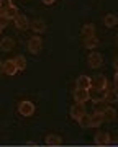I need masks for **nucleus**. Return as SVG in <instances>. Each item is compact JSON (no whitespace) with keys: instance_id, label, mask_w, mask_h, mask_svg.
I'll return each instance as SVG.
<instances>
[{"instance_id":"f257e3e1","label":"nucleus","mask_w":118,"mask_h":147,"mask_svg":"<svg viewBox=\"0 0 118 147\" xmlns=\"http://www.w3.org/2000/svg\"><path fill=\"white\" fill-rule=\"evenodd\" d=\"M18 113L22 116H25V118H28V116H31L33 113H35V103L30 100H23L18 103Z\"/></svg>"},{"instance_id":"f03ea898","label":"nucleus","mask_w":118,"mask_h":147,"mask_svg":"<svg viewBox=\"0 0 118 147\" xmlns=\"http://www.w3.org/2000/svg\"><path fill=\"white\" fill-rule=\"evenodd\" d=\"M41 49H43V39H41V36L35 34L33 38H30V41H28V51L31 54H38Z\"/></svg>"},{"instance_id":"7ed1b4c3","label":"nucleus","mask_w":118,"mask_h":147,"mask_svg":"<svg viewBox=\"0 0 118 147\" xmlns=\"http://www.w3.org/2000/svg\"><path fill=\"white\" fill-rule=\"evenodd\" d=\"M87 64H89V67H92V69H98V67L103 64L102 54H100V53H95V51H92V53L87 56Z\"/></svg>"},{"instance_id":"20e7f679","label":"nucleus","mask_w":118,"mask_h":147,"mask_svg":"<svg viewBox=\"0 0 118 147\" xmlns=\"http://www.w3.org/2000/svg\"><path fill=\"white\" fill-rule=\"evenodd\" d=\"M85 115V106L81 105V103H74V105L71 106V118L74 121H81V118Z\"/></svg>"},{"instance_id":"39448f33","label":"nucleus","mask_w":118,"mask_h":147,"mask_svg":"<svg viewBox=\"0 0 118 147\" xmlns=\"http://www.w3.org/2000/svg\"><path fill=\"white\" fill-rule=\"evenodd\" d=\"M108 87V82H107V77L98 74L92 79V88H97V90H107Z\"/></svg>"},{"instance_id":"423d86ee","label":"nucleus","mask_w":118,"mask_h":147,"mask_svg":"<svg viewBox=\"0 0 118 147\" xmlns=\"http://www.w3.org/2000/svg\"><path fill=\"white\" fill-rule=\"evenodd\" d=\"M105 103H117L118 101V90L117 87H112L108 85L107 90H105V98H103Z\"/></svg>"},{"instance_id":"0eeeda50","label":"nucleus","mask_w":118,"mask_h":147,"mask_svg":"<svg viewBox=\"0 0 118 147\" xmlns=\"http://www.w3.org/2000/svg\"><path fill=\"white\" fill-rule=\"evenodd\" d=\"M74 101L75 103H81V105H84L85 101H89V90L77 88V87H75V90H74Z\"/></svg>"},{"instance_id":"6e6552de","label":"nucleus","mask_w":118,"mask_h":147,"mask_svg":"<svg viewBox=\"0 0 118 147\" xmlns=\"http://www.w3.org/2000/svg\"><path fill=\"white\" fill-rule=\"evenodd\" d=\"M105 98V90H97V88H89V100H92L94 103H100Z\"/></svg>"},{"instance_id":"1a4fd4ad","label":"nucleus","mask_w":118,"mask_h":147,"mask_svg":"<svg viewBox=\"0 0 118 147\" xmlns=\"http://www.w3.org/2000/svg\"><path fill=\"white\" fill-rule=\"evenodd\" d=\"M110 141H112V137H110V134L108 132H97L95 134V139H94V142H95V146H108L110 144Z\"/></svg>"},{"instance_id":"9d476101","label":"nucleus","mask_w":118,"mask_h":147,"mask_svg":"<svg viewBox=\"0 0 118 147\" xmlns=\"http://www.w3.org/2000/svg\"><path fill=\"white\" fill-rule=\"evenodd\" d=\"M2 72L5 74V75H10V77H13L16 72H18V69H16L15 62H13V59H8V61H5L3 62V70Z\"/></svg>"},{"instance_id":"9b49d317","label":"nucleus","mask_w":118,"mask_h":147,"mask_svg":"<svg viewBox=\"0 0 118 147\" xmlns=\"http://www.w3.org/2000/svg\"><path fill=\"white\" fill-rule=\"evenodd\" d=\"M90 87H92V79L89 75H79V77H77V88L89 90Z\"/></svg>"},{"instance_id":"f8f14e48","label":"nucleus","mask_w":118,"mask_h":147,"mask_svg":"<svg viewBox=\"0 0 118 147\" xmlns=\"http://www.w3.org/2000/svg\"><path fill=\"white\" fill-rule=\"evenodd\" d=\"M15 47V39L10 36H5L2 38V41H0V49L2 51H12Z\"/></svg>"},{"instance_id":"ddd939ff","label":"nucleus","mask_w":118,"mask_h":147,"mask_svg":"<svg viewBox=\"0 0 118 147\" xmlns=\"http://www.w3.org/2000/svg\"><path fill=\"white\" fill-rule=\"evenodd\" d=\"M13 23H15V26L18 28V30H26V28L30 26L28 18H26V16H23V15H16L15 20H13Z\"/></svg>"},{"instance_id":"4468645a","label":"nucleus","mask_w":118,"mask_h":147,"mask_svg":"<svg viewBox=\"0 0 118 147\" xmlns=\"http://www.w3.org/2000/svg\"><path fill=\"white\" fill-rule=\"evenodd\" d=\"M30 28H31L33 31L36 33L38 36H39L41 33L46 31V25H44V21H41V20H35V21H31V23H30Z\"/></svg>"},{"instance_id":"2eb2a0df","label":"nucleus","mask_w":118,"mask_h":147,"mask_svg":"<svg viewBox=\"0 0 118 147\" xmlns=\"http://www.w3.org/2000/svg\"><path fill=\"white\" fill-rule=\"evenodd\" d=\"M61 144H62V139L58 134H48V137H46V146L48 147H59Z\"/></svg>"},{"instance_id":"dca6fc26","label":"nucleus","mask_w":118,"mask_h":147,"mask_svg":"<svg viewBox=\"0 0 118 147\" xmlns=\"http://www.w3.org/2000/svg\"><path fill=\"white\" fill-rule=\"evenodd\" d=\"M102 118H103V121H115L117 119V111L113 110L112 106H107L102 111Z\"/></svg>"},{"instance_id":"f3484780","label":"nucleus","mask_w":118,"mask_h":147,"mask_svg":"<svg viewBox=\"0 0 118 147\" xmlns=\"http://www.w3.org/2000/svg\"><path fill=\"white\" fill-rule=\"evenodd\" d=\"M103 23H105L107 28H113L118 23V16L113 15V13H107V15L103 16Z\"/></svg>"},{"instance_id":"a211bd4d","label":"nucleus","mask_w":118,"mask_h":147,"mask_svg":"<svg viewBox=\"0 0 118 147\" xmlns=\"http://www.w3.org/2000/svg\"><path fill=\"white\" fill-rule=\"evenodd\" d=\"M82 36L84 38H90V36H95V26L92 23H85L82 26Z\"/></svg>"},{"instance_id":"6ab92c4d","label":"nucleus","mask_w":118,"mask_h":147,"mask_svg":"<svg viewBox=\"0 0 118 147\" xmlns=\"http://www.w3.org/2000/svg\"><path fill=\"white\" fill-rule=\"evenodd\" d=\"M100 42H98V38L97 36H90V38H84V46L87 49H95Z\"/></svg>"},{"instance_id":"aec40b11","label":"nucleus","mask_w":118,"mask_h":147,"mask_svg":"<svg viewBox=\"0 0 118 147\" xmlns=\"http://www.w3.org/2000/svg\"><path fill=\"white\" fill-rule=\"evenodd\" d=\"M103 123V118L100 113H94V115H90V127H98L102 126Z\"/></svg>"},{"instance_id":"412c9836","label":"nucleus","mask_w":118,"mask_h":147,"mask_svg":"<svg viewBox=\"0 0 118 147\" xmlns=\"http://www.w3.org/2000/svg\"><path fill=\"white\" fill-rule=\"evenodd\" d=\"M13 62H15L16 69H18V72H20V70H25V69H26V59L23 57V56H16V57L13 59Z\"/></svg>"},{"instance_id":"4be33fe9","label":"nucleus","mask_w":118,"mask_h":147,"mask_svg":"<svg viewBox=\"0 0 118 147\" xmlns=\"http://www.w3.org/2000/svg\"><path fill=\"white\" fill-rule=\"evenodd\" d=\"M3 15H5L8 20H15V16L18 15V10H16V7H15V5H12L10 8H7V10L3 11Z\"/></svg>"},{"instance_id":"5701e85b","label":"nucleus","mask_w":118,"mask_h":147,"mask_svg":"<svg viewBox=\"0 0 118 147\" xmlns=\"http://www.w3.org/2000/svg\"><path fill=\"white\" fill-rule=\"evenodd\" d=\"M79 124H81V127H90V116L84 115L81 118V121H79Z\"/></svg>"},{"instance_id":"b1692460","label":"nucleus","mask_w":118,"mask_h":147,"mask_svg":"<svg viewBox=\"0 0 118 147\" xmlns=\"http://www.w3.org/2000/svg\"><path fill=\"white\" fill-rule=\"evenodd\" d=\"M12 5H13V2H12V0H0V8H2L3 11H5L7 8H10Z\"/></svg>"},{"instance_id":"393cba45","label":"nucleus","mask_w":118,"mask_h":147,"mask_svg":"<svg viewBox=\"0 0 118 147\" xmlns=\"http://www.w3.org/2000/svg\"><path fill=\"white\" fill-rule=\"evenodd\" d=\"M8 21L10 20H8L5 15H0V28H5L7 25H8Z\"/></svg>"},{"instance_id":"a878e982","label":"nucleus","mask_w":118,"mask_h":147,"mask_svg":"<svg viewBox=\"0 0 118 147\" xmlns=\"http://www.w3.org/2000/svg\"><path fill=\"white\" fill-rule=\"evenodd\" d=\"M41 2H43L44 5H53V3L56 2V0H41Z\"/></svg>"},{"instance_id":"bb28decb","label":"nucleus","mask_w":118,"mask_h":147,"mask_svg":"<svg viewBox=\"0 0 118 147\" xmlns=\"http://www.w3.org/2000/svg\"><path fill=\"white\" fill-rule=\"evenodd\" d=\"M113 65H115V69L118 70V57H115V61H113Z\"/></svg>"},{"instance_id":"cd10ccee","label":"nucleus","mask_w":118,"mask_h":147,"mask_svg":"<svg viewBox=\"0 0 118 147\" xmlns=\"http://www.w3.org/2000/svg\"><path fill=\"white\" fill-rule=\"evenodd\" d=\"M113 80H115V85H118V70L115 72V79H113Z\"/></svg>"},{"instance_id":"c85d7f7f","label":"nucleus","mask_w":118,"mask_h":147,"mask_svg":"<svg viewBox=\"0 0 118 147\" xmlns=\"http://www.w3.org/2000/svg\"><path fill=\"white\" fill-rule=\"evenodd\" d=\"M3 70V62H0V72Z\"/></svg>"},{"instance_id":"c756f323","label":"nucleus","mask_w":118,"mask_h":147,"mask_svg":"<svg viewBox=\"0 0 118 147\" xmlns=\"http://www.w3.org/2000/svg\"><path fill=\"white\" fill-rule=\"evenodd\" d=\"M0 15H3V10H2V8H0Z\"/></svg>"},{"instance_id":"7c9ffc66","label":"nucleus","mask_w":118,"mask_h":147,"mask_svg":"<svg viewBox=\"0 0 118 147\" xmlns=\"http://www.w3.org/2000/svg\"><path fill=\"white\" fill-rule=\"evenodd\" d=\"M2 31H3V28H0V34H2Z\"/></svg>"},{"instance_id":"2f4dec72","label":"nucleus","mask_w":118,"mask_h":147,"mask_svg":"<svg viewBox=\"0 0 118 147\" xmlns=\"http://www.w3.org/2000/svg\"><path fill=\"white\" fill-rule=\"evenodd\" d=\"M117 44H118V38H117Z\"/></svg>"}]
</instances>
